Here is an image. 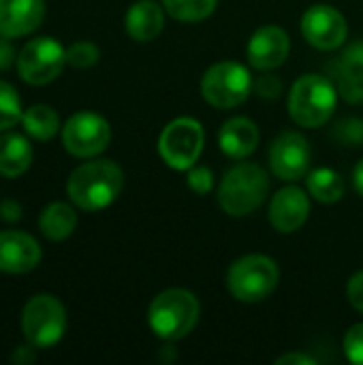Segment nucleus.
I'll return each mask as SVG.
<instances>
[{
    "label": "nucleus",
    "mask_w": 363,
    "mask_h": 365,
    "mask_svg": "<svg viewBox=\"0 0 363 365\" xmlns=\"http://www.w3.org/2000/svg\"><path fill=\"white\" fill-rule=\"evenodd\" d=\"M124 173L113 160H88L73 169L66 182L68 199L81 212H101L122 192Z\"/></svg>",
    "instance_id": "1"
},
{
    "label": "nucleus",
    "mask_w": 363,
    "mask_h": 365,
    "mask_svg": "<svg viewBox=\"0 0 363 365\" xmlns=\"http://www.w3.org/2000/svg\"><path fill=\"white\" fill-rule=\"evenodd\" d=\"M199 299L186 289H167L158 293L148 310V323L160 340L175 342L186 338L199 323Z\"/></svg>",
    "instance_id": "2"
},
{
    "label": "nucleus",
    "mask_w": 363,
    "mask_h": 365,
    "mask_svg": "<svg viewBox=\"0 0 363 365\" xmlns=\"http://www.w3.org/2000/svg\"><path fill=\"white\" fill-rule=\"evenodd\" d=\"M289 115L304 128L323 126L336 111L338 88L323 75H302L289 92Z\"/></svg>",
    "instance_id": "3"
},
{
    "label": "nucleus",
    "mask_w": 363,
    "mask_h": 365,
    "mask_svg": "<svg viewBox=\"0 0 363 365\" xmlns=\"http://www.w3.org/2000/svg\"><path fill=\"white\" fill-rule=\"evenodd\" d=\"M270 192V178L263 167L255 163H240L231 167L218 186V205L229 216L252 214Z\"/></svg>",
    "instance_id": "4"
},
{
    "label": "nucleus",
    "mask_w": 363,
    "mask_h": 365,
    "mask_svg": "<svg viewBox=\"0 0 363 365\" xmlns=\"http://www.w3.org/2000/svg\"><path fill=\"white\" fill-rule=\"evenodd\" d=\"M280 280V269L265 255H246L237 259L227 274V287L237 302L259 304L267 299Z\"/></svg>",
    "instance_id": "5"
},
{
    "label": "nucleus",
    "mask_w": 363,
    "mask_h": 365,
    "mask_svg": "<svg viewBox=\"0 0 363 365\" xmlns=\"http://www.w3.org/2000/svg\"><path fill=\"white\" fill-rule=\"evenodd\" d=\"M21 331L26 342L36 349L56 346L66 331V310L62 302L49 293H39L24 306Z\"/></svg>",
    "instance_id": "6"
},
{
    "label": "nucleus",
    "mask_w": 363,
    "mask_h": 365,
    "mask_svg": "<svg viewBox=\"0 0 363 365\" xmlns=\"http://www.w3.org/2000/svg\"><path fill=\"white\" fill-rule=\"evenodd\" d=\"M252 77L246 66L233 60L218 62L203 73L201 96L216 109H233L252 92Z\"/></svg>",
    "instance_id": "7"
},
{
    "label": "nucleus",
    "mask_w": 363,
    "mask_h": 365,
    "mask_svg": "<svg viewBox=\"0 0 363 365\" xmlns=\"http://www.w3.org/2000/svg\"><path fill=\"white\" fill-rule=\"evenodd\" d=\"M203 126L193 118H178L169 122L158 139V154L167 167L188 171L203 152Z\"/></svg>",
    "instance_id": "8"
},
{
    "label": "nucleus",
    "mask_w": 363,
    "mask_h": 365,
    "mask_svg": "<svg viewBox=\"0 0 363 365\" xmlns=\"http://www.w3.org/2000/svg\"><path fill=\"white\" fill-rule=\"evenodd\" d=\"M66 49L53 36H36L17 53V73L30 86H45L60 77Z\"/></svg>",
    "instance_id": "9"
},
{
    "label": "nucleus",
    "mask_w": 363,
    "mask_h": 365,
    "mask_svg": "<svg viewBox=\"0 0 363 365\" xmlns=\"http://www.w3.org/2000/svg\"><path fill=\"white\" fill-rule=\"evenodd\" d=\"M111 141L109 122L94 111H79L62 126V145L77 158H96Z\"/></svg>",
    "instance_id": "10"
},
{
    "label": "nucleus",
    "mask_w": 363,
    "mask_h": 365,
    "mask_svg": "<svg viewBox=\"0 0 363 365\" xmlns=\"http://www.w3.org/2000/svg\"><path fill=\"white\" fill-rule=\"evenodd\" d=\"M310 145L302 133L287 130L278 135L270 145V167L276 178L285 182H297L308 175L310 169Z\"/></svg>",
    "instance_id": "11"
},
{
    "label": "nucleus",
    "mask_w": 363,
    "mask_h": 365,
    "mask_svg": "<svg viewBox=\"0 0 363 365\" xmlns=\"http://www.w3.org/2000/svg\"><path fill=\"white\" fill-rule=\"evenodd\" d=\"M302 34L312 47L332 51L344 45L349 26L338 9L329 4H315L302 17Z\"/></svg>",
    "instance_id": "12"
},
{
    "label": "nucleus",
    "mask_w": 363,
    "mask_h": 365,
    "mask_svg": "<svg viewBox=\"0 0 363 365\" xmlns=\"http://www.w3.org/2000/svg\"><path fill=\"white\" fill-rule=\"evenodd\" d=\"M289 34L280 26H263L250 36L248 62L257 71H274L289 58Z\"/></svg>",
    "instance_id": "13"
},
{
    "label": "nucleus",
    "mask_w": 363,
    "mask_h": 365,
    "mask_svg": "<svg viewBox=\"0 0 363 365\" xmlns=\"http://www.w3.org/2000/svg\"><path fill=\"white\" fill-rule=\"evenodd\" d=\"M270 222L278 233L300 231L310 216V199L297 186L280 188L270 203Z\"/></svg>",
    "instance_id": "14"
},
{
    "label": "nucleus",
    "mask_w": 363,
    "mask_h": 365,
    "mask_svg": "<svg viewBox=\"0 0 363 365\" xmlns=\"http://www.w3.org/2000/svg\"><path fill=\"white\" fill-rule=\"evenodd\" d=\"M39 242L24 231H0V272L28 274L41 263Z\"/></svg>",
    "instance_id": "15"
},
{
    "label": "nucleus",
    "mask_w": 363,
    "mask_h": 365,
    "mask_svg": "<svg viewBox=\"0 0 363 365\" xmlns=\"http://www.w3.org/2000/svg\"><path fill=\"white\" fill-rule=\"evenodd\" d=\"M45 17V0H0V36H26Z\"/></svg>",
    "instance_id": "16"
},
{
    "label": "nucleus",
    "mask_w": 363,
    "mask_h": 365,
    "mask_svg": "<svg viewBox=\"0 0 363 365\" xmlns=\"http://www.w3.org/2000/svg\"><path fill=\"white\" fill-rule=\"evenodd\" d=\"M332 68L338 94L351 105L363 103V41L351 43Z\"/></svg>",
    "instance_id": "17"
},
{
    "label": "nucleus",
    "mask_w": 363,
    "mask_h": 365,
    "mask_svg": "<svg viewBox=\"0 0 363 365\" xmlns=\"http://www.w3.org/2000/svg\"><path fill=\"white\" fill-rule=\"evenodd\" d=\"M259 126L248 118H231L220 126L218 148L233 160L248 158L259 145Z\"/></svg>",
    "instance_id": "18"
},
{
    "label": "nucleus",
    "mask_w": 363,
    "mask_h": 365,
    "mask_svg": "<svg viewBox=\"0 0 363 365\" xmlns=\"http://www.w3.org/2000/svg\"><path fill=\"white\" fill-rule=\"evenodd\" d=\"M124 26L133 41L148 43L160 34L165 26V11L154 0H139L126 11Z\"/></svg>",
    "instance_id": "19"
},
{
    "label": "nucleus",
    "mask_w": 363,
    "mask_h": 365,
    "mask_svg": "<svg viewBox=\"0 0 363 365\" xmlns=\"http://www.w3.org/2000/svg\"><path fill=\"white\" fill-rule=\"evenodd\" d=\"M32 165V145L24 135L4 133L0 137V175L19 178Z\"/></svg>",
    "instance_id": "20"
},
{
    "label": "nucleus",
    "mask_w": 363,
    "mask_h": 365,
    "mask_svg": "<svg viewBox=\"0 0 363 365\" xmlns=\"http://www.w3.org/2000/svg\"><path fill=\"white\" fill-rule=\"evenodd\" d=\"M75 227H77V212L68 203H60V201L49 203L39 216V229L51 242H62L71 237Z\"/></svg>",
    "instance_id": "21"
},
{
    "label": "nucleus",
    "mask_w": 363,
    "mask_h": 365,
    "mask_svg": "<svg viewBox=\"0 0 363 365\" xmlns=\"http://www.w3.org/2000/svg\"><path fill=\"white\" fill-rule=\"evenodd\" d=\"M21 126L28 137L36 141H49L60 130V118L49 105H32L21 115Z\"/></svg>",
    "instance_id": "22"
},
{
    "label": "nucleus",
    "mask_w": 363,
    "mask_h": 365,
    "mask_svg": "<svg viewBox=\"0 0 363 365\" xmlns=\"http://www.w3.org/2000/svg\"><path fill=\"white\" fill-rule=\"evenodd\" d=\"M306 184H308V192L321 203H336L344 195V182L340 173L327 167L310 171V175L306 178Z\"/></svg>",
    "instance_id": "23"
},
{
    "label": "nucleus",
    "mask_w": 363,
    "mask_h": 365,
    "mask_svg": "<svg viewBox=\"0 0 363 365\" xmlns=\"http://www.w3.org/2000/svg\"><path fill=\"white\" fill-rule=\"evenodd\" d=\"M218 0H163L165 11L184 24H195L210 17L216 9Z\"/></svg>",
    "instance_id": "24"
},
{
    "label": "nucleus",
    "mask_w": 363,
    "mask_h": 365,
    "mask_svg": "<svg viewBox=\"0 0 363 365\" xmlns=\"http://www.w3.org/2000/svg\"><path fill=\"white\" fill-rule=\"evenodd\" d=\"M21 115H24V109H21V98L17 90L11 83L0 79V133L19 124Z\"/></svg>",
    "instance_id": "25"
},
{
    "label": "nucleus",
    "mask_w": 363,
    "mask_h": 365,
    "mask_svg": "<svg viewBox=\"0 0 363 365\" xmlns=\"http://www.w3.org/2000/svg\"><path fill=\"white\" fill-rule=\"evenodd\" d=\"M332 137L338 145L344 148H362L363 145V120L362 118H344L340 120L334 130Z\"/></svg>",
    "instance_id": "26"
},
{
    "label": "nucleus",
    "mask_w": 363,
    "mask_h": 365,
    "mask_svg": "<svg viewBox=\"0 0 363 365\" xmlns=\"http://www.w3.org/2000/svg\"><path fill=\"white\" fill-rule=\"evenodd\" d=\"M101 49L90 41H77L66 49V64L75 68H90L98 62Z\"/></svg>",
    "instance_id": "27"
},
{
    "label": "nucleus",
    "mask_w": 363,
    "mask_h": 365,
    "mask_svg": "<svg viewBox=\"0 0 363 365\" xmlns=\"http://www.w3.org/2000/svg\"><path fill=\"white\" fill-rule=\"evenodd\" d=\"M344 355L355 365H363V323L353 325L344 336Z\"/></svg>",
    "instance_id": "28"
},
{
    "label": "nucleus",
    "mask_w": 363,
    "mask_h": 365,
    "mask_svg": "<svg viewBox=\"0 0 363 365\" xmlns=\"http://www.w3.org/2000/svg\"><path fill=\"white\" fill-rule=\"evenodd\" d=\"M186 182L190 190H195L197 195H208L214 186V175L208 167H190Z\"/></svg>",
    "instance_id": "29"
},
{
    "label": "nucleus",
    "mask_w": 363,
    "mask_h": 365,
    "mask_svg": "<svg viewBox=\"0 0 363 365\" xmlns=\"http://www.w3.org/2000/svg\"><path fill=\"white\" fill-rule=\"evenodd\" d=\"M252 88L257 90L259 96L272 101V98H278V96H280V92H282V81H280L276 75H261V77L252 83Z\"/></svg>",
    "instance_id": "30"
},
{
    "label": "nucleus",
    "mask_w": 363,
    "mask_h": 365,
    "mask_svg": "<svg viewBox=\"0 0 363 365\" xmlns=\"http://www.w3.org/2000/svg\"><path fill=\"white\" fill-rule=\"evenodd\" d=\"M347 295H349L351 306H353L357 312H362L363 314V269L362 272H357V274L349 280Z\"/></svg>",
    "instance_id": "31"
},
{
    "label": "nucleus",
    "mask_w": 363,
    "mask_h": 365,
    "mask_svg": "<svg viewBox=\"0 0 363 365\" xmlns=\"http://www.w3.org/2000/svg\"><path fill=\"white\" fill-rule=\"evenodd\" d=\"M13 64H17L15 45H13L11 36H0V71L11 68Z\"/></svg>",
    "instance_id": "32"
},
{
    "label": "nucleus",
    "mask_w": 363,
    "mask_h": 365,
    "mask_svg": "<svg viewBox=\"0 0 363 365\" xmlns=\"http://www.w3.org/2000/svg\"><path fill=\"white\" fill-rule=\"evenodd\" d=\"M11 361L17 365L34 364V361H36V346H32L30 342H28V344L17 346V349L11 353Z\"/></svg>",
    "instance_id": "33"
},
{
    "label": "nucleus",
    "mask_w": 363,
    "mask_h": 365,
    "mask_svg": "<svg viewBox=\"0 0 363 365\" xmlns=\"http://www.w3.org/2000/svg\"><path fill=\"white\" fill-rule=\"evenodd\" d=\"M0 218L4 222H17L21 218V205L13 199H6L0 203Z\"/></svg>",
    "instance_id": "34"
},
{
    "label": "nucleus",
    "mask_w": 363,
    "mask_h": 365,
    "mask_svg": "<svg viewBox=\"0 0 363 365\" xmlns=\"http://www.w3.org/2000/svg\"><path fill=\"white\" fill-rule=\"evenodd\" d=\"M278 365H315L317 359L310 357V355H304V353H289V355H282L276 359Z\"/></svg>",
    "instance_id": "35"
},
{
    "label": "nucleus",
    "mask_w": 363,
    "mask_h": 365,
    "mask_svg": "<svg viewBox=\"0 0 363 365\" xmlns=\"http://www.w3.org/2000/svg\"><path fill=\"white\" fill-rule=\"evenodd\" d=\"M353 182H355V190L363 197V160L357 163V167L353 171Z\"/></svg>",
    "instance_id": "36"
}]
</instances>
